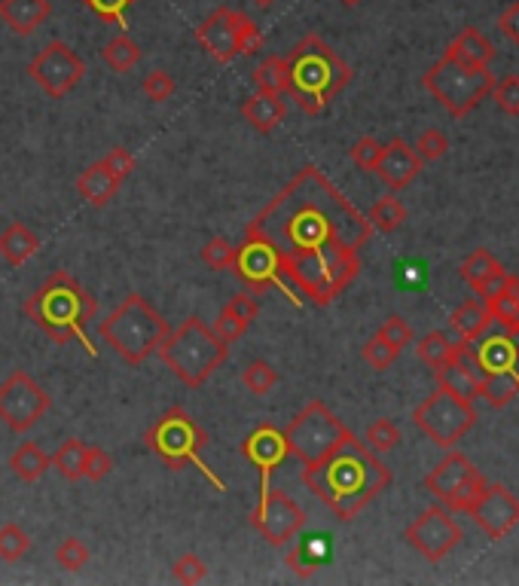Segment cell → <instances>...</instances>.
I'll return each instance as SVG.
<instances>
[{
    "instance_id": "1",
    "label": "cell",
    "mask_w": 519,
    "mask_h": 586,
    "mask_svg": "<svg viewBox=\"0 0 519 586\" xmlns=\"http://www.w3.org/2000/svg\"><path fill=\"white\" fill-rule=\"evenodd\" d=\"M263 242L281 278L327 309L361 275V248L373 226L318 165H303L245 226Z\"/></svg>"
},
{
    "instance_id": "2",
    "label": "cell",
    "mask_w": 519,
    "mask_h": 586,
    "mask_svg": "<svg viewBox=\"0 0 519 586\" xmlns=\"http://www.w3.org/2000/svg\"><path fill=\"white\" fill-rule=\"evenodd\" d=\"M303 483L339 522H352L391 486V471L367 443L349 434L321 461L303 464Z\"/></svg>"
},
{
    "instance_id": "3",
    "label": "cell",
    "mask_w": 519,
    "mask_h": 586,
    "mask_svg": "<svg viewBox=\"0 0 519 586\" xmlns=\"http://www.w3.org/2000/svg\"><path fill=\"white\" fill-rule=\"evenodd\" d=\"M22 312L55 342V345H68L80 342L86 348V355L95 358L98 348L92 345L86 327L98 312V303L92 293L65 269L52 272L31 297L25 300Z\"/></svg>"
},
{
    "instance_id": "4",
    "label": "cell",
    "mask_w": 519,
    "mask_h": 586,
    "mask_svg": "<svg viewBox=\"0 0 519 586\" xmlns=\"http://www.w3.org/2000/svg\"><path fill=\"white\" fill-rule=\"evenodd\" d=\"M284 58L287 95L306 116H318L355 77L352 68L342 62V55L318 34H306Z\"/></svg>"
},
{
    "instance_id": "5",
    "label": "cell",
    "mask_w": 519,
    "mask_h": 586,
    "mask_svg": "<svg viewBox=\"0 0 519 586\" xmlns=\"http://www.w3.org/2000/svg\"><path fill=\"white\" fill-rule=\"evenodd\" d=\"M162 364L175 373L187 388H202L229 358V342H223L214 327L202 318H187L178 330H168L159 342Z\"/></svg>"
},
{
    "instance_id": "6",
    "label": "cell",
    "mask_w": 519,
    "mask_h": 586,
    "mask_svg": "<svg viewBox=\"0 0 519 586\" xmlns=\"http://www.w3.org/2000/svg\"><path fill=\"white\" fill-rule=\"evenodd\" d=\"M98 327H101L104 342L117 351L120 361H126L129 367H141L168 333V321L141 297V293H129Z\"/></svg>"
},
{
    "instance_id": "7",
    "label": "cell",
    "mask_w": 519,
    "mask_h": 586,
    "mask_svg": "<svg viewBox=\"0 0 519 586\" xmlns=\"http://www.w3.org/2000/svg\"><path fill=\"white\" fill-rule=\"evenodd\" d=\"M144 443H147L150 452H156L171 467V471H181V467L193 464L196 471L205 474V480L214 489L226 492V483L211 471V467L205 464V458H202V449L208 446V434L193 422V416L187 413L184 406H171L162 419H156V425L147 431Z\"/></svg>"
},
{
    "instance_id": "8",
    "label": "cell",
    "mask_w": 519,
    "mask_h": 586,
    "mask_svg": "<svg viewBox=\"0 0 519 586\" xmlns=\"http://www.w3.org/2000/svg\"><path fill=\"white\" fill-rule=\"evenodd\" d=\"M422 86L452 113V116H468L483 98H489L492 86H495V74L477 71L461 65L458 58H452L449 52H443V58L437 65H431L422 77Z\"/></svg>"
},
{
    "instance_id": "9",
    "label": "cell",
    "mask_w": 519,
    "mask_h": 586,
    "mask_svg": "<svg viewBox=\"0 0 519 586\" xmlns=\"http://www.w3.org/2000/svg\"><path fill=\"white\" fill-rule=\"evenodd\" d=\"M349 434L352 431L333 416V409L324 400H309L284 428L287 449H291V455L300 458L303 464L321 461L330 449H336Z\"/></svg>"
},
{
    "instance_id": "10",
    "label": "cell",
    "mask_w": 519,
    "mask_h": 586,
    "mask_svg": "<svg viewBox=\"0 0 519 586\" xmlns=\"http://www.w3.org/2000/svg\"><path fill=\"white\" fill-rule=\"evenodd\" d=\"M413 425L440 449H452L477 425V409H474V400H465L437 385L413 409Z\"/></svg>"
},
{
    "instance_id": "11",
    "label": "cell",
    "mask_w": 519,
    "mask_h": 586,
    "mask_svg": "<svg viewBox=\"0 0 519 586\" xmlns=\"http://www.w3.org/2000/svg\"><path fill=\"white\" fill-rule=\"evenodd\" d=\"M486 477L471 464L468 455L449 449L434 471L425 477V489L446 507V510H461L471 513L480 495L486 492Z\"/></svg>"
},
{
    "instance_id": "12",
    "label": "cell",
    "mask_w": 519,
    "mask_h": 586,
    "mask_svg": "<svg viewBox=\"0 0 519 586\" xmlns=\"http://www.w3.org/2000/svg\"><path fill=\"white\" fill-rule=\"evenodd\" d=\"M28 77L52 98L62 101L74 86L83 83L86 77V62L65 43V40H49L31 62H28Z\"/></svg>"
},
{
    "instance_id": "13",
    "label": "cell",
    "mask_w": 519,
    "mask_h": 586,
    "mask_svg": "<svg viewBox=\"0 0 519 586\" xmlns=\"http://www.w3.org/2000/svg\"><path fill=\"white\" fill-rule=\"evenodd\" d=\"M52 406V397L25 370H13L0 385V422L10 431H31Z\"/></svg>"
},
{
    "instance_id": "14",
    "label": "cell",
    "mask_w": 519,
    "mask_h": 586,
    "mask_svg": "<svg viewBox=\"0 0 519 586\" xmlns=\"http://www.w3.org/2000/svg\"><path fill=\"white\" fill-rule=\"evenodd\" d=\"M403 538H407V544L416 553H422L431 565H437L461 544L465 532H461V525L449 516L446 507H428L407 525Z\"/></svg>"
},
{
    "instance_id": "15",
    "label": "cell",
    "mask_w": 519,
    "mask_h": 586,
    "mask_svg": "<svg viewBox=\"0 0 519 586\" xmlns=\"http://www.w3.org/2000/svg\"><path fill=\"white\" fill-rule=\"evenodd\" d=\"M233 272H236V278H239V281H242L251 293H263V290L275 287V290H281L284 297L300 309V297H297V290L281 278L278 263H275L272 251H269L263 242H257V239L245 236V239H242V245L236 248Z\"/></svg>"
},
{
    "instance_id": "16",
    "label": "cell",
    "mask_w": 519,
    "mask_h": 586,
    "mask_svg": "<svg viewBox=\"0 0 519 586\" xmlns=\"http://www.w3.org/2000/svg\"><path fill=\"white\" fill-rule=\"evenodd\" d=\"M251 525L266 538L269 547H284L297 538V532L306 525V510L281 489H269L266 501L254 507Z\"/></svg>"
},
{
    "instance_id": "17",
    "label": "cell",
    "mask_w": 519,
    "mask_h": 586,
    "mask_svg": "<svg viewBox=\"0 0 519 586\" xmlns=\"http://www.w3.org/2000/svg\"><path fill=\"white\" fill-rule=\"evenodd\" d=\"M242 455L260 471V501L257 504H263L266 495H269V489H272L269 486L272 474L281 467V461L291 455V449H287V440H284V431L275 428V425H269V422H260L242 440Z\"/></svg>"
},
{
    "instance_id": "18",
    "label": "cell",
    "mask_w": 519,
    "mask_h": 586,
    "mask_svg": "<svg viewBox=\"0 0 519 586\" xmlns=\"http://www.w3.org/2000/svg\"><path fill=\"white\" fill-rule=\"evenodd\" d=\"M471 516H474L480 532H486L492 541H501L519 525V498L510 489H504L501 483H492V486H486V492L474 504Z\"/></svg>"
},
{
    "instance_id": "19",
    "label": "cell",
    "mask_w": 519,
    "mask_h": 586,
    "mask_svg": "<svg viewBox=\"0 0 519 586\" xmlns=\"http://www.w3.org/2000/svg\"><path fill=\"white\" fill-rule=\"evenodd\" d=\"M434 379L440 388L465 397V400H477L480 397V385H483V370H480V361L474 355V345L471 342H461L458 339V348L455 355L434 370Z\"/></svg>"
},
{
    "instance_id": "20",
    "label": "cell",
    "mask_w": 519,
    "mask_h": 586,
    "mask_svg": "<svg viewBox=\"0 0 519 586\" xmlns=\"http://www.w3.org/2000/svg\"><path fill=\"white\" fill-rule=\"evenodd\" d=\"M236 22H239V10L217 7L196 28V43L214 58L217 65H233L236 58H239V49H236Z\"/></svg>"
},
{
    "instance_id": "21",
    "label": "cell",
    "mask_w": 519,
    "mask_h": 586,
    "mask_svg": "<svg viewBox=\"0 0 519 586\" xmlns=\"http://www.w3.org/2000/svg\"><path fill=\"white\" fill-rule=\"evenodd\" d=\"M422 168H425V162L416 156L413 144H407L403 138H394L382 147V159L373 174H379V181L391 193H397V190H407L422 174Z\"/></svg>"
},
{
    "instance_id": "22",
    "label": "cell",
    "mask_w": 519,
    "mask_h": 586,
    "mask_svg": "<svg viewBox=\"0 0 519 586\" xmlns=\"http://www.w3.org/2000/svg\"><path fill=\"white\" fill-rule=\"evenodd\" d=\"M474 355L480 361L483 376L486 373H519V342L510 330L498 327V330H486L480 339L471 342Z\"/></svg>"
},
{
    "instance_id": "23",
    "label": "cell",
    "mask_w": 519,
    "mask_h": 586,
    "mask_svg": "<svg viewBox=\"0 0 519 586\" xmlns=\"http://www.w3.org/2000/svg\"><path fill=\"white\" fill-rule=\"evenodd\" d=\"M242 116H245V123L260 132V135H269L272 129H278L284 123V116H287V101L281 92H254L242 101Z\"/></svg>"
},
{
    "instance_id": "24",
    "label": "cell",
    "mask_w": 519,
    "mask_h": 586,
    "mask_svg": "<svg viewBox=\"0 0 519 586\" xmlns=\"http://www.w3.org/2000/svg\"><path fill=\"white\" fill-rule=\"evenodd\" d=\"M52 13L49 0H0V22L13 34L28 37L34 34Z\"/></svg>"
},
{
    "instance_id": "25",
    "label": "cell",
    "mask_w": 519,
    "mask_h": 586,
    "mask_svg": "<svg viewBox=\"0 0 519 586\" xmlns=\"http://www.w3.org/2000/svg\"><path fill=\"white\" fill-rule=\"evenodd\" d=\"M260 315V303L251 297V293H239V297H233L226 306H223V312L217 315V321H214V333L223 339V342H236V339H242L245 336V330L251 327V321Z\"/></svg>"
},
{
    "instance_id": "26",
    "label": "cell",
    "mask_w": 519,
    "mask_h": 586,
    "mask_svg": "<svg viewBox=\"0 0 519 586\" xmlns=\"http://www.w3.org/2000/svg\"><path fill=\"white\" fill-rule=\"evenodd\" d=\"M452 58H458L461 65H468V68H477V71H486L492 62H495V46L486 34H480L477 28H465L461 31L449 49H446Z\"/></svg>"
},
{
    "instance_id": "27",
    "label": "cell",
    "mask_w": 519,
    "mask_h": 586,
    "mask_svg": "<svg viewBox=\"0 0 519 586\" xmlns=\"http://www.w3.org/2000/svg\"><path fill=\"white\" fill-rule=\"evenodd\" d=\"M449 327L455 330V336L461 342H474L480 339L489 327H492V315L486 300H465L452 315H449Z\"/></svg>"
},
{
    "instance_id": "28",
    "label": "cell",
    "mask_w": 519,
    "mask_h": 586,
    "mask_svg": "<svg viewBox=\"0 0 519 586\" xmlns=\"http://www.w3.org/2000/svg\"><path fill=\"white\" fill-rule=\"evenodd\" d=\"M40 251V239L37 232L28 229L25 223H10L4 232H0V257H4L10 266H25L34 254Z\"/></svg>"
},
{
    "instance_id": "29",
    "label": "cell",
    "mask_w": 519,
    "mask_h": 586,
    "mask_svg": "<svg viewBox=\"0 0 519 586\" xmlns=\"http://www.w3.org/2000/svg\"><path fill=\"white\" fill-rule=\"evenodd\" d=\"M77 193L92 205V208H104L113 196L120 193V181L113 178V174L101 165V162H95V165H89L80 178H77Z\"/></svg>"
},
{
    "instance_id": "30",
    "label": "cell",
    "mask_w": 519,
    "mask_h": 586,
    "mask_svg": "<svg viewBox=\"0 0 519 586\" xmlns=\"http://www.w3.org/2000/svg\"><path fill=\"white\" fill-rule=\"evenodd\" d=\"M10 467H13V474L22 483H37L49 471V467H52V455H46L37 443H22L10 455Z\"/></svg>"
},
{
    "instance_id": "31",
    "label": "cell",
    "mask_w": 519,
    "mask_h": 586,
    "mask_svg": "<svg viewBox=\"0 0 519 586\" xmlns=\"http://www.w3.org/2000/svg\"><path fill=\"white\" fill-rule=\"evenodd\" d=\"M101 58L107 62V68L110 71H117V74H129V71H135L138 68V62L144 58V52H141V46L126 34V31H120L117 37H113L104 49H101Z\"/></svg>"
},
{
    "instance_id": "32",
    "label": "cell",
    "mask_w": 519,
    "mask_h": 586,
    "mask_svg": "<svg viewBox=\"0 0 519 586\" xmlns=\"http://www.w3.org/2000/svg\"><path fill=\"white\" fill-rule=\"evenodd\" d=\"M324 562H327V538H306L287 553V568L303 580H309Z\"/></svg>"
},
{
    "instance_id": "33",
    "label": "cell",
    "mask_w": 519,
    "mask_h": 586,
    "mask_svg": "<svg viewBox=\"0 0 519 586\" xmlns=\"http://www.w3.org/2000/svg\"><path fill=\"white\" fill-rule=\"evenodd\" d=\"M458 272H461V278H465V281H468V284L477 290L483 281H489L492 275L504 272V266L498 263V257H495L492 251H486V248H477V251H471L465 260H461Z\"/></svg>"
},
{
    "instance_id": "34",
    "label": "cell",
    "mask_w": 519,
    "mask_h": 586,
    "mask_svg": "<svg viewBox=\"0 0 519 586\" xmlns=\"http://www.w3.org/2000/svg\"><path fill=\"white\" fill-rule=\"evenodd\" d=\"M455 348H458V342H452L443 330H431V333H425V336L419 339L416 355H419V361H422L425 367L437 370V367H443V364L455 355Z\"/></svg>"
},
{
    "instance_id": "35",
    "label": "cell",
    "mask_w": 519,
    "mask_h": 586,
    "mask_svg": "<svg viewBox=\"0 0 519 586\" xmlns=\"http://www.w3.org/2000/svg\"><path fill=\"white\" fill-rule=\"evenodd\" d=\"M486 306H489V315H492V324H498V327H504V330H519V297H516V275H513V281L501 290V293H495L492 300H486Z\"/></svg>"
},
{
    "instance_id": "36",
    "label": "cell",
    "mask_w": 519,
    "mask_h": 586,
    "mask_svg": "<svg viewBox=\"0 0 519 586\" xmlns=\"http://www.w3.org/2000/svg\"><path fill=\"white\" fill-rule=\"evenodd\" d=\"M519 394V373H486L480 385V397L489 400L495 409L513 403Z\"/></svg>"
},
{
    "instance_id": "37",
    "label": "cell",
    "mask_w": 519,
    "mask_h": 586,
    "mask_svg": "<svg viewBox=\"0 0 519 586\" xmlns=\"http://www.w3.org/2000/svg\"><path fill=\"white\" fill-rule=\"evenodd\" d=\"M254 86L260 92H287V58L284 55H266L251 74Z\"/></svg>"
},
{
    "instance_id": "38",
    "label": "cell",
    "mask_w": 519,
    "mask_h": 586,
    "mask_svg": "<svg viewBox=\"0 0 519 586\" xmlns=\"http://www.w3.org/2000/svg\"><path fill=\"white\" fill-rule=\"evenodd\" d=\"M83 461H86V443L83 440H77V437H71V440H65L59 449H55V455H52V467L59 471L65 480H83Z\"/></svg>"
},
{
    "instance_id": "39",
    "label": "cell",
    "mask_w": 519,
    "mask_h": 586,
    "mask_svg": "<svg viewBox=\"0 0 519 586\" xmlns=\"http://www.w3.org/2000/svg\"><path fill=\"white\" fill-rule=\"evenodd\" d=\"M367 220H370V226L376 232H385V236H388V232H397L403 223H407V208H403V202L394 199V196H382L370 208Z\"/></svg>"
},
{
    "instance_id": "40",
    "label": "cell",
    "mask_w": 519,
    "mask_h": 586,
    "mask_svg": "<svg viewBox=\"0 0 519 586\" xmlns=\"http://www.w3.org/2000/svg\"><path fill=\"white\" fill-rule=\"evenodd\" d=\"M28 553H31V535L22 529V525H16V522L0 525V559L10 562V565H16V562H22Z\"/></svg>"
},
{
    "instance_id": "41",
    "label": "cell",
    "mask_w": 519,
    "mask_h": 586,
    "mask_svg": "<svg viewBox=\"0 0 519 586\" xmlns=\"http://www.w3.org/2000/svg\"><path fill=\"white\" fill-rule=\"evenodd\" d=\"M83 4L107 25L126 31L129 28V7L135 4V0H83Z\"/></svg>"
},
{
    "instance_id": "42",
    "label": "cell",
    "mask_w": 519,
    "mask_h": 586,
    "mask_svg": "<svg viewBox=\"0 0 519 586\" xmlns=\"http://www.w3.org/2000/svg\"><path fill=\"white\" fill-rule=\"evenodd\" d=\"M275 382H278V373H275V367H272L269 361H251V364L242 370V385H245L251 394H257V397L269 394V391L275 388Z\"/></svg>"
},
{
    "instance_id": "43",
    "label": "cell",
    "mask_w": 519,
    "mask_h": 586,
    "mask_svg": "<svg viewBox=\"0 0 519 586\" xmlns=\"http://www.w3.org/2000/svg\"><path fill=\"white\" fill-rule=\"evenodd\" d=\"M364 443H367L376 455H385V452H391V449L400 446V428H397L391 419H376V422L367 428Z\"/></svg>"
},
{
    "instance_id": "44",
    "label": "cell",
    "mask_w": 519,
    "mask_h": 586,
    "mask_svg": "<svg viewBox=\"0 0 519 586\" xmlns=\"http://www.w3.org/2000/svg\"><path fill=\"white\" fill-rule=\"evenodd\" d=\"M397 355H400V348H394L391 342H385L379 333L370 336V339L364 342V348H361V358H364L373 370H379V373H385L388 367H394Z\"/></svg>"
},
{
    "instance_id": "45",
    "label": "cell",
    "mask_w": 519,
    "mask_h": 586,
    "mask_svg": "<svg viewBox=\"0 0 519 586\" xmlns=\"http://www.w3.org/2000/svg\"><path fill=\"white\" fill-rule=\"evenodd\" d=\"M489 95H492V101L501 113L519 116V74H507V77L495 80Z\"/></svg>"
},
{
    "instance_id": "46",
    "label": "cell",
    "mask_w": 519,
    "mask_h": 586,
    "mask_svg": "<svg viewBox=\"0 0 519 586\" xmlns=\"http://www.w3.org/2000/svg\"><path fill=\"white\" fill-rule=\"evenodd\" d=\"M89 559H92V553L80 538H65L59 547H55V562H59L62 571H80L89 565Z\"/></svg>"
},
{
    "instance_id": "47",
    "label": "cell",
    "mask_w": 519,
    "mask_h": 586,
    "mask_svg": "<svg viewBox=\"0 0 519 586\" xmlns=\"http://www.w3.org/2000/svg\"><path fill=\"white\" fill-rule=\"evenodd\" d=\"M413 150H416V156H419L425 165H431V162H440V159L446 156L449 138H446L440 129H425V132L419 135V141L413 144Z\"/></svg>"
},
{
    "instance_id": "48",
    "label": "cell",
    "mask_w": 519,
    "mask_h": 586,
    "mask_svg": "<svg viewBox=\"0 0 519 586\" xmlns=\"http://www.w3.org/2000/svg\"><path fill=\"white\" fill-rule=\"evenodd\" d=\"M233 260H236V245H229L223 236L211 239L205 248H202V263L214 272H223V269H233Z\"/></svg>"
},
{
    "instance_id": "49",
    "label": "cell",
    "mask_w": 519,
    "mask_h": 586,
    "mask_svg": "<svg viewBox=\"0 0 519 586\" xmlns=\"http://www.w3.org/2000/svg\"><path fill=\"white\" fill-rule=\"evenodd\" d=\"M236 49L239 55H257L263 49V31L245 13H239V22H236Z\"/></svg>"
},
{
    "instance_id": "50",
    "label": "cell",
    "mask_w": 519,
    "mask_h": 586,
    "mask_svg": "<svg viewBox=\"0 0 519 586\" xmlns=\"http://www.w3.org/2000/svg\"><path fill=\"white\" fill-rule=\"evenodd\" d=\"M171 574H175V580L193 586V583H202L208 577V565L196 553H184V556L175 559V565H171Z\"/></svg>"
},
{
    "instance_id": "51",
    "label": "cell",
    "mask_w": 519,
    "mask_h": 586,
    "mask_svg": "<svg viewBox=\"0 0 519 586\" xmlns=\"http://www.w3.org/2000/svg\"><path fill=\"white\" fill-rule=\"evenodd\" d=\"M113 471V458L110 452H104L101 446H89L86 443V461H83V480H104Z\"/></svg>"
},
{
    "instance_id": "52",
    "label": "cell",
    "mask_w": 519,
    "mask_h": 586,
    "mask_svg": "<svg viewBox=\"0 0 519 586\" xmlns=\"http://www.w3.org/2000/svg\"><path fill=\"white\" fill-rule=\"evenodd\" d=\"M144 95L153 101V104H162L168 101L171 95H175V77H171L168 71H150L141 83Z\"/></svg>"
},
{
    "instance_id": "53",
    "label": "cell",
    "mask_w": 519,
    "mask_h": 586,
    "mask_svg": "<svg viewBox=\"0 0 519 586\" xmlns=\"http://www.w3.org/2000/svg\"><path fill=\"white\" fill-rule=\"evenodd\" d=\"M382 147H385V144H379L376 138H358V141L352 144L349 156H352V162H355L358 168L376 171V165H379V159H382Z\"/></svg>"
},
{
    "instance_id": "54",
    "label": "cell",
    "mask_w": 519,
    "mask_h": 586,
    "mask_svg": "<svg viewBox=\"0 0 519 586\" xmlns=\"http://www.w3.org/2000/svg\"><path fill=\"white\" fill-rule=\"evenodd\" d=\"M385 342H391L394 348H407L410 342H413V327L403 321L400 315H391V318H385L382 321V327L376 330Z\"/></svg>"
},
{
    "instance_id": "55",
    "label": "cell",
    "mask_w": 519,
    "mask_h": 586,
    "mask_svg": "<svg viewBox=\"0 0 519 586\" xmlns=\"http://www.w3.org/2000/svg\"><path fill=\"white\" fill-rule=\"evenodd\" d=\"M98 162H101V165H104V168H107V171H110L113 178H117L120 184H123V181L129 178V174L135 171V156H132L126 147H113V150H110L104 159H98Z\"/></svg>"
},
{
    "instance_id": "56",
    "label": "cell",
    "mask_w": 519,
    "mask_h": 586,
    "mask_svg": "<svg viewBox=\"0 0 519 586\" xmlns=\"http://www.w3.org/2000/svg\"><path fill=\"white\" fill-rule=\"evenodd\" d=\"M498 31H501L510 43L519 46V0H516V4H510V7L498 16Z\"/></svg>"
},
{
    "instance_id": "57",
    "label": "cell",
    "mask_w": 519,
    "mask_h": 586,
    "mask_svg": "<svg viewBox=\"0 0 519 586\" xmlns=\"http://www.w3.org/2000/svg\"><path fill=\"white\" fill-rule=\"evenodd\" d=\"M251 4H254V7H260V10H269V7L275 4V0H251Z\"/></svg>"
},
{
    "instance_id": "58",
    "label": "cell",
    "mask_w": 519,
    "mask_h": 586,
    "mask_svg": "<svg viewBox=\"0 0 519 586\" xmlns=\"http://www.w3.org/2000/svg\"><path fill=\"white\" fill-rule=\"evenodd\" d=\"M345 7H358V4H364V0H342Z\"/></svg>"
}]
</instances>
